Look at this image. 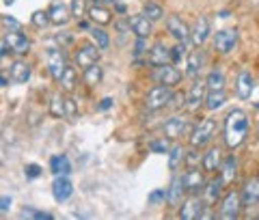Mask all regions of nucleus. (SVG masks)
I'll use <instances>...</instances> for the list:
<instances>
[{
	"mask_svg": "<svg viewBox=\"0 0 259 220\" xmlns=\"http://www.w3.org/2000/svg\"><path fill=\"white\" fill-rule=\"evenodd\" d=\"M248 134V115L242 108H233L225 119L223 125V136H225V145L229 149H238L244 143V138Z\"/></svg>",
	"mask_w": 259,
	"mask_h": 220,
	"instance_id": "obj_1",
	"label": "nucleus"
},
{
	"mask_svg": "<svg viewBox=\"0 0 259 220\" xmlns=\"http://www.w3.org/2000/svg\"><path fill=\"white\" fill-rule=\"evenodd\" d=\"M214 132H216V121L214 119H203L197 127H194V132L190 136L192 149H201V147L209 145V141L214 138Z\"/></svg>",
	"mask_w": 259,
	"mask_h": 220,
	"instance_id": "obj_2",
	"label": "nucleus"
},
{
	"mask_svg": "<svg viewBox=\"0 0 259 220\" xmlns=\"http://www.w3.org/2000/svg\"><path fill=\"white\" fill-rule=\"evenodd\" d=\"M171 97H173L171 86L158 84L147 93V97H145V108L147 110H160V108H164V106L171 104Z\"/></svg>",
	"mask_w": 259,
	"mask_h": 220,
	"instance_id": "obj_3",
	"label": "nucleus"
},
{
	"mask_svg": "<svg viewBox=\"0 0 259 220\" xmlns=\"http://www.w3.org/2000/svg\"><path fill=\"white\" fill-rule=\"evenodd\" d=\"M97 59H100V46H97L95 41L93 43H82L74 54V61H76V65L80 69L91 67V65L97 63Z\"/></svg>",
	"mask_w": 259,
	"mask_h": 220,
	"instance_id": "obj_4",
	"label": "nucleus"
},
{
	"mask_svg": "<svg viewBox=\"0 0 259 220\" xmlns=\"http://www.w3.org/2000/svg\"><path fill=\"white\" fill-rule=\"evenodd\" d=\"M205 97H207V82L205 80H194V84L190 86L188 95H186V108L190 112L199 110L201 104H205Z\"/></svg>",
	"mask_w": 259,
	"mask_h": 220,
	"instance_id": "obj_5",
	"label": "nucleus"
},
{
	"mask_svg": "<svg viewBox=\"0 0 259 220\" xmlns=\"http://www.w3.org/2000/svg\"><path fill=\"white\" fill-rule=\"evenodd\" d=\"M240 207H242V197H240V194L227 192L225 199H223V203H221V209H218V218H223V220H233V218H238Z\"/></svg>",
	"mask_w": 259,
	"mask_h": 220,
	"instance_id": "obj_6",
	"label": "nucleus"
},
{
	"mask_svg": "<svg viewBox=\"0 0 259 220\" xmlns=\"http://www.w3.org/2000/svg\"><path fill=\"white\" fill-rule=\"evenodd\" d=\"M238 43V30L236 28H223L214 35V48L221 54H229Z\"/></svg>",
	"mask_w": 259,
	"mask_h": 220,
	"instance_id": "obj_7",
	"label": "nucleus"
},
{
	"mask_svg": "<svg viewBox=\"0 0 259 220\" xmlns=\"http://www.w3.org/2000/svg\"><path fill=\"white\" fill-rule=\"evenodd\" d=\"M71 194H74V184H71L69 175L54 177V182H52V199L56 203H65V201L71 199Z\"/></svg>",
	"mask_w": 259,
	"mask_h": 220,
	"instance_id": "obj_8",
	"label": "nucleus"
},
{
	"mask_svg": "<svg viewBox=\"0 0 259 220\" xmlns=\"http://www.w3.org/2000/svg\"><path fill=\"white\" fill-rule=\"evenodd\" d=\"M153 80L158 84H164V86H177L182 80V71L175 67V65H162V67H156V73H153Z\"/></svg>",
	"mask_w": 259,
	"mask_h": 220,
	"instance_id": "obj_9",
	"label": "nucleus"
},
{
	"mask_svg": "<svg viewBox=\"0 0 259 220\" xmlns=\"http://www.w3.org/2000/svg\"><path fill=\"white\" fill-rule=\"evenodd\" d=\"M186 127H188V121H186V117L173 115V117H168L164 121V125H162V132H164V136L168 138V141H177V138L184 136Z\"/></svg>",
	"mask_w": 259,
	"mask_h": 220,
	"instance_id": "obj_10",
	"label": "nucleus"
},
{
	"mask_svg": "<svg viewBox=\"0 0 259 220\" xmlns=\"http://www.w3.org/2000/svg\"><path fill=\"white\" fill-rule=\"evenodd\" d=\"M164 26H166V32L175 39V41L186 43V41L190 39V30H188V26H186L184 20H182V18H177V15H168L166 22H164Z\"/></svg>",
	"mask_w": 259,
	"mask_h": 220,
	"instance_id": "obj_11",
	"label": "nucleus"
},
{
	"mask_svg": "<svg viewBox=\"0 0 259 220\" xmlns=\"http://www.w3.org/2000/svg\"><path fill=\"white\" fill-rule=\"evenodd\" d=\"M65 67H67V63H65V54L63 50H56V48H50L48 50V71H50L52 80H56L59 82Z\"/></svg>",
	"mask_w": 259,
	"mask_h": 220,
	"instance_id": "obj_12",
	"label": "nucleus"
},
{
	"mask_svg": "<svg viewBox=\"0 0 259 220\" xmlns=\"http://www.w3.org/2000/svg\"><path fill=\"white\" fill-rule=\"evenodd\" d=\"M147 63L151 65V67H162V65H168V63H173L171 61V50L158 41V43H153L149 50H147Z\"/></svg>",
	"mask_w": 259,
	"mask_h": 220,
	"instance_id": "obj_13",
	"label": "nucleus"
},
{
	"mask_svg": "<svg viewBox=\"0 0 259 220\" xmlns=\"http://www.w3.org/2000/svg\"><path fill=\"white\" fill-rule=\"evenodd\" d=\"M209 37V20L205 18V15H201V18H197V22L192 24V30H190V41L201 48Z\"/></svg>",
	"mask_w": 259,
	"mask_h": 220,
	"instance_id": "obj_14",
	"label": "nucleus"
},
{
	"mask_svg": "<svg viewBox=\"0 0 259 220\" xmlns=\"http://www.w3.org/2000/svg\"><path fill=\"white\" fill-rule=\"evenodd\" d=\"M223 151L221 147H209V149L205 151L203 160H201V166H203L205 173H214V170H221L223 166Z\"/></svg>",
	"mask_w": 259,
	"mask_h": 220,
	"instance_id": "obj_15",
	"label": "nucleus"
},
{
	"mask_svg": "<svg viewBox=\"0 0 259 220\" xmlns=\"http://www.w3.org/2000/svg\"><path fill=\"white\" fill-rule=\"evenodd\" d=\"M5 37L9 39V46H11V52L13 54L22 56V54H26L30 50V41H28V37L24 35L22 30H9Z\"/></svg>",
	"mask_w": 259,
	"mask_h": 220,
	"instance_id": "obj_16",
	"label": "nucleus"
},
{
	"mask_svg": "<svg viewBox=\"0 0 259 220\" xmlns=\"http://www.w3.org/2000/svg\"><path fill=\"white\" fill-rule=\"evenodd\" d=\"M203 63H205L203 50H199V48H197L194 52H190L188 56H186V76L192 78V80H197L201 67H203Z\"/></svg>",
	"mask_w": 259,
	"mask_h": 220,
	"instance_id": "obj_17",
	"label": "nucleus"
},
{
	"mask_svg": "<svg viewBox=\"0 0 259 220\" xmlns=\"http://www.w3.org/2000/svg\"><path fill=\"white\" fill-rule=\"evenodd\" d=\"M184 179V188L188 190V192H199L201 188H205V177L203 173H201L199 168H190V170H186V173L182 175Z\"/></svg>",
	"mask_w": 259,
	"mask_h": 220,
	"instance_id": "obj_18",
	"label": "nucleus"
},
{
	"mask_svg": "<svg viewBox=\"0 0 259 220\" xmlns=\"http://www.w3.org/2000/svg\"><path fill=\"white\" fill-rule=\"evenodd\" d=\"M236 95L240 100H250V95H253V76H250V71L242 69L236 78Z\"/></svg>",
	"mask_w": 259,
	"mask_h": 220,
	"instance_id": "obj_19",
	"label": "nucleus"
},
{
	"mask_svg": "<svg viewBox=\"0 0 259 220\" xmlns=\"http://www.w3.org/2000/svg\"><path fill=\"white\" fill-rule=\"evenodd\" d=\"M203 209H205L203 201H199L197 197H190L188 201H184L180 216L184 220H197V218H201V214H203Z\"/></svg>",
	"mask_w": 259,
	"mask_h": 220,
	"instance_id": "obj_20",
	"label": "nucleus"
},
{
	"mask_svg": "<svg viewBox=\"0 0 259 220\" xmlns=\"http://www.w3.org/2000/svg\"><path fill=\"white\" fill-rule=\"evenodd\" d=\"M130 26H132V32L136 37H149L151 35V20L145 13L132 15V18H130Z\"/></svg>",
	"mask_w": 259,
	"mask_h": 220,
	"instance_id": "obj_21",
	"label": "nucleus"
},
{
	"mask_svg": "<svg viewBox=\"0 0 259 220\" xmlns=\"http://www.w3.org/2000/svg\"><path fill=\"white\" fill-rule=\"evenodd\" d=\"M257 203H259V177L250 179L244 186V190H242V205L250 207V205H257Z\"/></svg>",
	"mask_w": 259,
	"mask_h": 220,
	"instance_id": "obj_22",
	"label": "nucleus"
},
{
	"mask_svg": "<svg viewBox=\"0 0 259 220\" xmlns=\"http://www.w3.org/2000/svg\"><path fill=\"white\" fill-rule=\"evenodd\" d=\"M48 13H50V20H52V24H56V26L67 24L69 18H71V9H67L63 3H52L50 9H48Z\"/></svg>",
	"mask_w": 259,
	"mask_h": 220,
	"instance_id": "obj_23",
	"label": "nucleus"
},
{
	"mask_svg": "<svg viewBox=\"0 0 259 220\" xmlns=\"http://www.w3.org/2000/svg\"><path fill=\"white\" fill-rule=\"evenodd\" d=\"M87 15L93 24H100V26H104V24H108L112 20V13L106 9V5H91L87 9Z\"/></svg>",
	"mask_w": 259,
	"mask_h": 220,
	"instance_id": "obj_24",
	"label": "nucleus"
},
{
	"mask_svg": "<svg viewBox=\"0 0 259 220\" xmlns=\"http://www.w3.org/2000/svg\"><path fill=\"white\" fill-rule=\"evenodd\" d=\"M184 179L182 175H173L171 179V186L166 188V201L171 203V205H180V201H182V192H184Z\"/></svg>",
	"mask_w": 259,
	"mask_h": 220,
	"instance_id": "obj_25",
	"label": "nucleus"
},
{
	"mask_svg": "<svg viewBox=\"0 0 259 220\" xmlns=\"http://www.w3.org/2000/svg\"><path fill=\"white\" fill-rule=\"evenodd\" d=\"M9 73H11L13 82H18V84H24L30 80V67H28V63H24V61H13L9 67Z\"/></svg>",
	"mask_w": 259,
	"mask_h": 220,
	"instance_id": "obj_26",
	"label": "nucleus"
},
{
	"mask_svg": "<svg viewBox=\"0 0 259 220\" xmlns=\"http://www.w3.org/2000/svg\"><path fill=\"white\" fill-rule=\"evenodd\" d=\"M50 173L54 177H59V175H71V162L67 156H52L50 158Z\"/></svg>",
	"mask_w": 259,
	"mask_h": 220,
	"instance_id": "obj_27",
	"label": "nucleus"
},
{
	"mask_svg": "<svg viewBox=\"0 0 259 220\" xmlns=\"http://www.w3.org/2000/svg\"><path fill=\"white\" fill-rule=\"evenodd\" d=\"M223 177H218V179H209V182L205 184V192H203V197H205V203H209V205H214V203L221 199V192H223Z\"/></svg>",
	"mask_w": 259,
	"mask_h": 220,
	"instance_id": "obj_28",
	"label": "nucleus"
},
{
	"mask_svg": "<svg viewBox=\"0 0 259 220\" xmlns=\"http://www.w3.org/2000/svg\"><path fill=\"white\" fill-rule=\"evenodd\" d=\"M102 78H104V69L100 67V65H91V67H87L82 69V80H84V84L87 86H95V84H100L102 82Z\"/></svg>",
	"mask_w": 259,
	"mask_h": 220,
	"instance_id": "obj_29",
	"label": "nucleus"
},
{
	"mask_svg": "<svg viewBox=\"0 0 259 220\" xmlns=\"http://www.w3.org/2000/svg\"><path fill=\"white\" fill-rule=\"evenodd\" d=\"M205 82H207V91H221V89H225V71L218 67L212 69L207 73Z\"/></svg>",
	"mask_w": 259,
	"mask_h": 220,
	"instance_id": "obj_30",
	"label": "nucleus"
},
{
	"mask_svg": "<svg viewBox=\"0 0 259 220\" xmlns=\"http://www.w3.org/2000/svg\"><path fill=\"white\" fill-rule=\"evenodd\" d=\"M236 175H238V160L231 156V158H227V160L223 162V166H221V177H223L225 184H229V182H233V179H236Z\"/></svg>",
	"mask_w": 259,
	"mask_h": 220,
	"instance_id": "obj_31",
	"label": "nucleus"
},
{
	"mask_svg": "<svg viewBox=\"0 0 259 220\" xmlns=\"http://www.w3.org/2000/svg\"><path fill=\"white\" fill-rule=\"evenodd\" d=\"M65 97L61 93H54L52 100H50V115L54 119H61V117H67V110H65Z\"/></svg>",
	"mask_w": 259,
	"mask_h": 220,
	"instance_id": "obj_32",
	"label": "nucleus"
},
{
	"mask_svg": "<svg viewBox=\"0 0 259 220\" xmlns=\"http://www.w3.org/2000/svg\"><path fill=\"white\" fill-rule=\"evenodd\" d=\"M227 102V95H225V89H221V91H207V97H205V106L209 110H218L223 108Z\"/></svg>",
	"mask_w": 259,
	"mask_h": 220,
	"instance_id": "obj_33",
	"label": "nucleus"
},
{
	"mask_svg": "<svg viewBox=\"0 0 259 220\" xmlns=\"http://www.w3.org/2000/svg\"><path fill=\"white\" fill-rule=\"evenodd\" d=\"M59 84H61L63 91H67V93L76 89V69L71 67V65H67V67H65L63 76H61V80H59Z\"/></svg>",
	"mask_w": 259,
	"mask_h": 220,
	"instance_id": "obj_34",
	"label": "nucleus"
},
{
	"mask_svg": "<svg viewBox=\"0 0 259 220\" xmlns=\"http://www.w3.org/2000/svg\"><path fill=\"white\" fill-rule=\"evenodd\" d=\"M184 160H186L184 147L175 145V147H171V149H168V168H171V170H177V168H180V164H182Z\"/></svg>",
	"mask_w": 259,
	"mask_h": 220,
	"instance_id": "obj_35",
	"label": "nucleus"
},
{
	"mask_svg": "<svg viewBox=\"0 0 259 220\" xmlns=\"http://www.w3.org/2000/svg\"><path fill=\"white\" fill-rule=\"evenodd\" d=\"M143 13L147 15V18L151 22H158V20H164V9L158 5V3H153V0H147V3L143 5Z\"/></svg>",
	"mask_w": 259,
	"mask_h": 220,
	"instance_id": "obj_36",
	"label": "nucleus"
},
{
	"mask_svg": "<svg viewBox=\"0 0 259 220\" xmlns=\"http://www.w3.org/2000/svg\"><path fill=\"white\" fill-rule=\"evenodd\" d=\"M91 37H93V41L100 46V50H106V48L110 46V37H108V32L100 28V26H93L91 28Z\"/></svg>",
	"mask_w": 259,
	"mask_h": 220,
	"instance_id": "obj_37",
	"label": "nucleus"
},
{
	"mask_svg": "<svg viewBox=\"0 0 259 220\" xmlns=\"http://www.w3.org/2000/svg\"><path fill=\"white\" fill-rule=\"evenodd\" d=\"M30 22H32V26H37V28H46L48 24H52L50 13L48 11H35L32 13V18H30Z\"/></svg>",
	"mask_w": 259,
	"mask_h": 220,
	"instance_id": "obj_38",
	"label": "nucleus"
},
{
	"mask_svg": "<svg viewBox=\"0 0 259 220\" xmlns=\"http://www.w3.org/2000/svg\"><path fill=\"white\" fill-rule=\"evenodd\" d=\"M84 3H87V0H71V5H69V9H71V18L80 20V18H82V15L87 13Z\"/></svg>",
	"mask_w": 259,
	"mask_h": 220,
	"instance_id": "obj_39",
	"label": "nucleus"
},
{
	"mask_svg": "<svg viewBox=\"0 0 259 220\" xmlns=\"http://www.w3.org/2000/svg\"><path fill=\"white\" fill-rule=\"evenodd\" d=\"M184 56H186V46H184L182 41H177V46L171 50V61H173V63H180Z\"/></svg>",
	"mask_w": 259,
	"mask_h": 220,
	"instance_id": "obj_40",
	"label": "nucleus"
},
{
	"mask_svg": "<svg viewBox=\"0 0 259 220\" xmlns=\"http://www.w3.org/2000/svg\"><path fill=\"white\" fill-rule=\"evenodd\" d=\"M20 218H52L50 211H37V209H24Z\"/></svg>",
	"mask_w": 259,
	"mask_h": 220,
	"instance_id": "obj_41",
	"label": "nucleus"
},
{
	"mask_svg": "<svg viewBox=\"0 0 259 220\" xmlns=\"http://www.w3.org/2000/svg\"><path fill=\"white\" fill-rule=\"evenodd\" d=\"M149 151H153V153H168V145H166L164 138H162V141H151L149 143Z\"/></svg>",
	"mask_w": 259,
	"mask_h": 220,
	"instance_id": "obj_42",
	"label": "nucleus"
},
{
	"mask_svg": "<svg viewBox=\"0 0 259 220\" xmlns=\"http://www.w3.org/2000/svg\"><path fill=\"white\" fill-rule=\"evenodd\" d=\"M24 173H26L28 179H37L39 175L44 173V168L39 166V164H26V166H24Z\"/></svg>",
	"mask_w": 259,
	"mask_h": 220,
	"instance_id": "obj_43",
	"label": "nucleus"
},
{
	"mask_svg": "<svg viewBox=\"0 0 259 220\" xmlns=\"http://www.w3.org/2000/svg\"><path fill=\"white\" fill-rule=\"evenodd\" d=\"M3 24H5V28H9V30H22V24L13 18V15H3Z\"/></svg>",
	"mask_w": 259,
	"mask_h": 220,
	"instance_id": "obj_44",
	"label": "nucleus"
},
{
	"mask_svg": "<svg viewBox=\"0 0 259 220\" xmlns=\"http://www.w3.org/2000/svg\"><path fill=\"white\" fill-rule=\"evenodd\" d=\"M145 39H147V37H136V43H134V56H141V54H145V50H147V46H145Z\"/></svg>",
	"mask_w": 259,
	"mask_h": 220,
	"instance_id": "obj_45",
	"label": "nucleus"
},
{
	"mask_svg": "<svg viewBox=\"0 0 259 220\" xmlns=\"http://www.w3.org/2000/svg\"><path fill=\"white\" fill-rule=\"evenodd\" d=\"M115 28H117L119 35H125V32L132 28V26H130V18H127V20H117V22H115Z\"/></svg>",
	"mask_w": 259,
	"mask_h": 220,
	"instance_id": "obj_46",
	"label": "nucleus"
},
{
	"mask_svg": "<svg viewBox=\"0 0 259 220\" xmlns=\"http://www.w3.org/2000/svg\"><path fill=\"white\" fill-rule=\"evenodd\" d=\"M160 201H166V190H156L149 197V203H160Z\"/></svg>",
	"mask_w": 259,
	"mask_h": 220,
	"instance_id": "obj_47",
	"label": "nucleus"
},
{
	"mask_svg": "<svg viewBox=\"0 0 259 220\" xmlns=\"http://www.w3.org/2000/svg\"><path fill=\"white\" fill-rule=\"evenodd\" d=\"M184 104H186V95H173V97H171V104H168V106H175V108H182Z\"/></svg>",
	"mask_w": 259,
	"mask_h": 220,
	"instance_id": "obj_48",
	"label": "nucleus"
},
{
	"mask_svg": "<svg viewBox=\"0 0 259 220\" xmlns=\"http://www.w3.org/2000/svg\"><path fill=\"white\" fill-rule=\"evenodd\" d=\"M0 211H3V214H7V211H9V207H11V197H7V194H3V199H0Z\"/></svg>",
	"mask_w": 259,
	"mask_h": 220,
	"instance_id": "obj_49",
	"label": "nucleus"
},
{
	"mask_svg": "<svg viewBox=\"0 0 259 220\" xmlns=\"http://www.w3.org/2000/svg\"><path fill=\"white\" fill-rule=\"evenodd\" d=\"M112 104H115V102H112V97H104V100L100 102V106H97V110H108V108H112Z\"/></svg>",
	"mask_w": 259,
	"mask_h": 220,
	"instance_id": "obj_50",
	"label": "nucleus"
},
{
	"mask_svg": "<svg viewBox=\"0 0 259 220\" xmlns=\"http://www.w3.org/2000/svg\"><path fill=\"white\" fill-rule=\"evenodd\" d=\"M199 160H203V158H199V153H197V151H190V153H188V158H186V162L190 164V168H192L194 164H199Z\"/></svg>",
	"mask_w": 259,
	"mask_h": 220,
	"instance_id": "obj_51",
	"label": "nucleus"
},
{
	"mask_svg": "<svg viewBox=\"0 0 259 220\" xmlns=\"http://www.w3.org/2000/svg\"><path fill=\"white\" fill-rule=\"evenodd\" d=\"M56 41L65 46V43H71V41H74V37H71L69 32H61V35H56Z\"/></svg>",
	"mask_w": 259,
	"mask_h": 220,
	"instance_id": "obj_52",
	"label": "nucleus"
},
{
	"mask_svg": "<svg viewBox=\"0 0 259 220\" xmlns=\"http://www.w3.org/2000/svg\"><path fill=\"white\" fill-rule=\"evenodd\" d=\"M9 39H7V37H3V43H0V56H3V59H5V56L7 54H9Z\"/></svg>",
	"mask_w": 259,
	"mask_h": 220,
	"instance_id": "obj_53",
	"label": "nucleus"
},
{
	"mask_svg": "<svg viewBox=\"0 0 259 220\" xmlns=\"http://www.w3.org/2000/svg\"><path fill=\"white\" fill-rule=\"evenodd\" d=\"M65 110H67V117H74L76 115V104L71 100H67V102H65Z\"/></svg>",
	"mask_w": 259,
	"mask_h": 220,
	"instance_id": "obj_54",
	"label": "nucleus"
},
{
	"mask_svg": "<svg viewBox=\"0 0 259 220\" xmlns=\"http://www.w3.org/2000/svg\"><path fill=\"white\" fill-rule=\"evenodd\" d=\"M91 5H115V0H89Z\"/></svg>",
	"mask_w": 259,
	"mask_h": 220,
	"instance_id": "obj_55",
	"label": "nucleus"
},
{
	"mask_svg": "<svg viewBox=\"0 0 259 220\" xmlns=\"http://www.w3.org/2000/svg\"><path fill=\"white\" fill-rule=\"evenodd\" d=\"M0 84H3V89H7V84H9V82H7V76L0 78Z\"/></svg>",
	"mask_w": 259,
	"mask_h": 220,
	"instance_id": "obj_56",
	"label": "nucleus"
},
{
	"mask_svg": "<svg viewBox=\"0 0 259 220\" xmlns=\"http://www.w3.org/2000/svg\"><path fill=\"white\" fill-rule=\"evenodd\" d=\"M117 11L119 13H125V5H117Z\"/></svg>",
	"mask_w": 259,
	"mask_h": 220,
	"instance_id": "obj_57",
	"label": "nucleus"
},
{
	"mask_svg": "<svg viewBox=\"0 0 259 220\" xmlns=\"http://www.w3.org/2000/svg\"><path fill=\"white\" fill-rule=\"evenodd\" d=\"M3 3H5V5H13V3H15V0H3Z\"/></svg>",
	"mask_w": 259,
	"mask_h": 220,
	"instance_id": "obj_58",
	"label": "nucleus"
},
{
	"mask_svg": "<svg viewBox=\"0 0 259 220\" xmlns=\"http://www.w3.org/2000/svg\"><path fill=\"white\" fill-rule=\"evenodd\" d=\"M257 138H259V123H257Z\"/></svg>",
	"mask_w": 259,
	"mask_h": 220,
	"instance_id": "obj_59",
	"label": "nucleus"
},
{
	"mask_svg": "<svg viewBox=\"0 0 259 220\" xmlns=\"http://www.w3.org/2000/svg\"><path fill=\"white\" fill-rule=\"evenodd\" d=\"M257 108H259V104H257Z\"/></svg>",
	"mask_w": 259,
	"mask_h": 220,
	"instance_id": "obj_60",
	"label": "nucleus"
}]
</instances>
